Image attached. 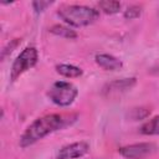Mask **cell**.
<instances>
[{
  "mask_svg": "<svg viewBox=\"0 0 159 159\" xmlns=\"http://www.w3.org/2000/svg\"><path fill=\"white\" fill-rule=\"evenodd\" d=\"M76 118H77L76 114H58V113L40 117L25 129V132L20 138V145L22 148L30 147L34 143L39 142L40 139L45 138L46 135L70 125L76 120Z\"/></svg>",
  "mask_w": 159,
  "mask_h": 159,
  "instance_id": "cell-1",
  "label": "cell"
},
{
  "mask_svg": "<svg viewBox=\"0 0 159 159\" xmlns=\"http://www.w3.org/2000/svg\"><path fill=\"white\" fill-rule=\"evenodd\" d=\"M57 15L70 26L83 27L98 20L99 11L84 5H62L57 10Z\"/></svg>",
  "mask_w": 159,
  "mask_h": 159,
  "instance_id": "cell-2",
  "label": "cell"
},
{
  "mask_svg": "<svg viewBox=\"0 0 159 159\" xmlns=\"http://www.w3.org/2000/svg\"><path fill=\"white\" fill-rule=\"evenodd\" d=\"M78 94L77 88L66 81H57L55 82L50 91L47 92L48 98L57 106L60 107H67L70 104L73 103V101L76 99Z\"/></svg>",
  "mask_w": 159,
  "mask_h": 159,
  "instance_id": "cell-3",
  "label": "cell"
},
{
  "mask_svg": "<svg viewBox=\"0 0 159 159\" xmlns=\"http://www.w3.org/2000/svg\"><path fill=\"white\" fill-rule=\"evenodd\" d=\"M39 60V53L37 50L34 46H29L25 47L20 55L15 58L12 66H11V71H10V80L14 82L16 81L24 72H26L27 70L32 68Z\"/></svg>",
  "mask_w": 159,
  "mask_h": 159,
  "instance_id": "cell-4",
  "label": "cell"
},
{
  "mask_svg": "<svg viewBox=\"0 0 159 159\" xmlns=\"http://www.w3.org/2000/svg\"><path fill=\"white\" fill-rule=\"evenodd\" d=\"M157 150V145L154 143H137L122 147L119 149V154L127 159H143Z\"/></svg>",
  "mask_w": 159,
  "mask_h": 159,
  "instance_id": "cell-5",
  "label": "cell"
},
{
  "mask_svg": "<svg viewBox=\"0 0 159 159\" xmlns=\"http://www.w3.org/2000/svg\"><path fill=\"white\" fill-rule=\"evenodd\" d=\"M135 84V78H123L116 80L107 83L103 87V94L106 97H118L129 91Z\"/></svg>",
  "mask_w": 159,
  "mask_h": 159,
  "instance_id": "cell-6",
  "label": "cell"
},
{
  "mask_svg": "<svg viewBox=\"0 0 159 159\" xmlns=\"http://www.w3.org/2000/svg\"><path fill=\"white\" fill-rule=\"evenodd\" d=\"M89 149L87 142H76L60 149L56 159H76L83 157Z\"/></svg>",
  "mask_w": 159,
  "mask_h": 159,
  "instance_id": "cell-7",
  "label": "cell"
},
{
  "mask_svg": "<svg viewBox=\"0 0 159 159\" xmlns=\"http://www.w3.org/2000/svg\"><path fill=\"white\" fill-rule=\"evenodd\" d=\"M94 60L96 63L104 71H117L123 66L120 60L108 53H99L94 57Z\"/></svg>",
  "mask_w": 159,
  "mask_h": 159,
  "instance_id": "cell-8",
  "label": "cell"
},
{
  "mask_svg": "<svg viewBox=\"0 0 159 159\" xmlns=\"http://www.w3.org/2000/svg\"><path fill=\"white\" fill-rule=\"evenodd\" d=\"M56 72L67 78H76L82 75V70L73 65H57Z\"/></svg>",
  "mask_w": 159,
  "mask_h": 159,
  "instance_id": "cell-9",
  "label": "cell"
},
{
  "mask_svg": "<svg viewBox=\"0 0 159 159\" xmlns=\"http://www.w3.org/2000/svg\"><path fill=\"white\" fill-rule=\"evenodd\" d=\"M140 133L144 135H159V116L145 122L140 127Z\"/></svg>",
  "mask_w": 159,
  "mask_h": 159,
  "instance_id": "cell-10",
  "label": "cell"
},
{
  "mask_svg": "<svg viewBox=\"0 0 159 159\" xmlns=\"http://www.w3.org/2000/svg\"><path fill=\"white\" fill-rule=\"evenodd\" d=\"M50 32H52L53 35L65 37V39H76L77 37V34L73 30H71L70 27H66L63 25H53L50 29Z\"/></svg>",
  "mask_w": 159,
  "mask_h": 159,
  "instance_id": "cell-11",
  "label": "cell"
},
{
  "mask_svg": "<svg viewBox=\"0 0 159 159\" xmlns=\"http://www.w3.org/2000/svg\"><path fill=\"white\" fill-rule=\"evenodd\" d=\"M98 7L106 12V14H117L120 10V2L119 1H112V0H106V1H99Z\"/></svg>",
  "mask_w": 159,
  "mask_h": 159,
  "instance_id": "cell-12",
  "label": "cell"
},
{
  "mask_svg": "<svg viewBox=\"0 0 159 159\" xmlns=\"http://www.w3.org/2000/svg\"><path fill=\"white\" fill-rule=\"evenodd\" d=\"M150 114V111L144 108V107H139V108H133L129 113V117L132 118V120H140L147 118Z\"/></svg>",
  "mask_w": 159,
  "mask_h": 159,
  "instance_id": "cell-13",
  "label": "cell"
},
{
  "mask_svg": "<svg viewBox=\"0 0 159 159\" xmlns=\"http://www.w3.org/2000/svg\"><path fill=\"white\" fill-rule=\"evenodd\" d=\"M140 14H142V9H140V6L132 5V6H129V7L124 11V17L128 19V20H133V19L139 17Z\"/></svg>",
  "mask_w": 159,
  "mask_h": 159,
  "instance_id": "cell-14",
  "label": "cell"
},
{
  "mask_svg": "<svg viewBox=\"0 0 159 159\" xmlns=\"http://www.w3.org/2000/svg\"><path fill=\"white\" fill-rule=\"evenodd\" d=\"M52 4V1H34L32 2V6H34V9H35V11L36 12H41V11H43L47 6H50Z\"/></svg>",
  "mask_w": 159,
  "mask_h": 159,
  "instance_id": "cell-15",
  "label": "cell"
},
{
  "mask_svg": "<svg viewBox=\"0 0 159 159\" xmlns=\"http://www.w3.org/2000/svg\"><path fill=\"white\" fill-rule=\"evenodd\" d=\"M19 42H20V40H19V39H15L11 43H9V45H7V47H5V48H4V51H2V60L5 58V56H6V53H7V52H10V53H11L12 48H15V47L19 45Z\"/></svg>",
  "mask_w": 159,
  "mask_h": 159,
  "instance_id": "cell-16",
  "label": "cell"
}]
</instances>
